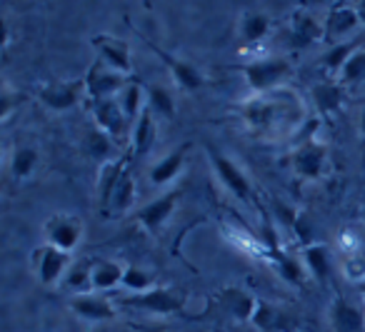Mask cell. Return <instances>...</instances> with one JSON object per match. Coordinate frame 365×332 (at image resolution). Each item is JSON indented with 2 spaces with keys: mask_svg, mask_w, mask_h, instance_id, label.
I'll return each instance as SVG.
<instances>
[{
  "mask_svg": "<svg viewBox=\"0 0 365 332\" xmlns=\"http://www.w3.org/2000/svg\"><path fill=\"white\" fill-rule=\"evenodd\" d=\"M125 305L140 307V310L155 312V315H175V312H182V297L175 295V290H168V287H153L143 295L128 297Z\"/></svg>",
  "mask_w": 365,
  "mask_h": 332,
  "instance_id": "1",
  "label": "cell"
},
{
  "mask_svg": "<svg viewBox=\"0 0 365 332\" xmlns=\"http://www.w3.org/2000/svg\"><path fill=\"white\" fill-rule=\"evenodd\" d=\"M290 73L288 61H260L245 68V81L253 90H268Z\"/></svg>",
  "mask_w": 365,
  "mask_h": 332,
  "instance_id": "2",
  "label": "cell"
},
{
  "mask_svg": "<svg viewBox=\"0 0 365 332\" xmlns=\"http://www.w3.org/2000/svg\"><path fill=\"white\" fill-rule=\"evenodd\" d=\"M86 88H88V95L96 103L108 100L113 93L123 90V73H113L101 66H93V71L86 78Z\"/></svg>",
  "mask_w": 365,
  "mask_h": 332,
  "instance_id": "3",
  "label": "cell"
},
{
  "mask_svg": "<svg viewBox=\"0 0 365 332\" xmlns=\"http://www.w3.org/2000/svg\"><path fill=\"white\" fill-rule=\"evenodd\" d=\"M210 160H213L218 177L228 185V190L233 192L235 197H240V200H250V185H248V180H245L243 172H240V167L233 165L228 157H223L215 150H210Z\"/></svg>",
  "mask_w": 365,
  "mask_h": 332,
  "instance_id": "4",
  "label": "cell"
},
{
  "mask_svg": "<svg viewBox=\"0 0 365 332\" xmlns=\"http://www.w3.org/2000/svg\"><path fill=\"white\" fill-rule=\"evenodd\" d=\"M93 46L101 51V56L110 63V68H115V73H128L133 71L130 66V53H128V46L120 41V38H113V36H96L93 38Z\"/></svg>",
  "mask_w": 365,
  "mask_h": 332,
  "instance_id": "5",
  "label": "cell"
},
{
  "mask_svg": "<svg viewBox=\"0 0 365 332\" xmlns=\"http://www.w3.org/2000/svg\"><path fill=\"white\" fill-rule=\"evenodd\" d=\"M68 267V252L58 250L53 245H46L38 250V277L43 285H53Z\"/></svg>",
  "mask_w": 365,
  "mask_h": 332,
  "instance_id": "6",
  "label": "cell"
},
{
  "mask_svg": "<svg viewBox=\"0 0 365 332\" xmlns=\"http://www.w3.org/2000/svg\"><path fill=\"white\" fill-rule=\"evenodd\" d=\"M81 222L71 220V217H53L48 222V237H51V245L58 247V250H73L81 240Z\"/></svg>",
  "mask_w": 365,
  "mask_h": 332,
  "instance_id": "7",
  "label": "cell"
},
{
  "mask_svg": "<svg viewBox=\"0 0 365 332\" xmlns=\"http://www.w3.org/2000/svg\"><path fill=\"white\" fill-rule=\"evenodd\" d=\"M253 322L265 332H293L298 320H295L290 312H283V310H275V307L265 305L260 302L253 312Z\"/></svg>",
  "mask_w": 365,
  "mask_h": 332,
  "instance_id": "8",
  "label": "cell"
},
{
  "mask_svg": "<svg viewBox=\"0 0 365 332\" xmlns=\"http://www.w3.org/2000/svg\"><path fill=\"white\" fill-rule=\"evenodd\" d=\"M83 85H86L83 81H73V83H61V85H53V88H43L41 98L53 110H68V108H73L78 103Z\"/></svg>",
  "mask_w": 365,
  "mask_h": 332,
  "instance_id": "9",
  "label": "cell"
},
{
  "mask_svg": "<svg viewBox=\"0 0 365 332\" xmlns=\"http://www.w3.org/2000/svg\"><path fill=\"white\" fill-rule=\"evenodd\" d=\"M175 202H178V192H168V195L158 197V200H153L150 205L143 207V210L138 212V220H140L150 232L160 230V225L170 217V212L175 210Z\"/></svg>",
  "mask_w": 365,
  "mask_h": 332,
  "instance_id": "10",
  "label": "cell"
},
{
  "mask_svg": "<svg viewBox=\"0 0 365 332\" xmlns=\"http://www.w3.org/2000/svg\"><path fill=\"white\" fill-rule=\"evenodd\" d=\"M96 120L98 125H101L103 133H113V135H118V133L125 128V113H123V105L120 103H115L113 98H108V100H98L96 103Z\"/></svg>",
  "mask_w": 365,
  "mask_h": 332,
  "instance_id": "11",
  "label": "cell"
},
{
  "mask_svg": "<svg viewBox=\"0 0 365 332\" xmlns=\"http://www.w3.org/2000/svg\"><path fill=\"white\" fill-rule=\"evenodd\" d=\"M155 48V46H153ZM155 53L163 58V61L170 66V71H173V76H175V81H178V85H182L185 90H198L200 85H203V78H200V73H198V68H193L190 63H182V61H173L170 56H168L165 51H160V48H155Z\"/></svg>",
  "mask_w": 365,
  "mask_h": 332,
  "instance_id": "12",
  "label": "cell"
},
{
  "mask_svg": "<svg viewBox=\"0 0 365 332\" xmlns=\"http://www.w3.org/2000/svg\"><path fill=\"white\" fill-rule=\"evenodd\" d=\"M73 312H78L86 320H113V307L108 305L103 297H93V295H81L71 302Z\"/></svg>",
  "mask_w": 365,
  "mask_h": 332,
  "instance_id": "13",
  "label": "cell"
},
{
  "mask_svg": "<svg viewBox=\"0 0 365 332\" xmlns=\"http://www.w3.org/2000/svg\"><path fill=\"white\" fill-rule=\"evenodd\" d=\"M333 327L335 332H360L363 330V312L348 302L338 300L333 305Z\"/></svg>",
  "mask_w": 365,
  "mask_h": 332,
  "instance_id": "14",
  "label": "cell"
},
{
  "mask_svg": "<svg viewBox=\"0 0 365 332\" xmlns=\"http://www.w3.org/2000/svg\"><path fill=\"white\" fill-rule=\"evenodd\" d=\"M323 160H325V150H323V147L305 145L303 150H298V155H295V170H298L303 177H308V180H313V177L320 175Z\"/></svg>",
  "mask_w": 365,
  "mask_h": 332,
  "instance_id": "15",
  "label": "cell"
},
{
  "mask_svg": "<svg viewBox=\"0 0 365 332\" xmlns=\"http://www.w3.org/2000/svg\"><path fill=\"white\" fill-rule=\"evenodd\" d=\"M123 275H125V267H120L118 262L103 260L91 270V282L96 290H110L118 282H123Z\"/></svg>",
  "mask_w": 365,
  "mask_h": 332,
  "instance_id": "16",
  "label": "cell"
},
{
  "mask_svg": "<svg viewBox=\"0 0 365 332\" xmlns=\"http://www.w3.org/2000/svg\"><path fill=\"white\" fill-rule=\"evenodd\" d=\"M125 160H115V162H108L106 167H103L101 172V180H98V190H101V202L103 207H108V202H110L113 192H115L118 182H120V177L125 175Z\"/></svg>",
  "mask_w": 365,
  "mask_h": 332,
  "instance_id": "17",
  "label": "cell"
},
{
  "mask_svg": "<svg viewBox=\"0 0 365 332\" xmlns=\"http://www.w3.org/2000/svg\"><path fill=\"white\" fill-rule=\"evenodd\" d=\"M182 160H185V147H178V150H173L165 160H160L158 165H153L150 180L155 182V185H165V182H170L173 177L180 172Z\"/></svg>",
  "mask_w": 365,
  "mask_h": 332,
  "instance_id": "18",
  "label": "cell"
},
{
  "mask_svg": "<svg viewBox=\"0 0 365 332\" xmlns=\"http://www.w3.org/2000/svg\"><path fill=\"white\" fill-rule=\"evenodd\" d=\"M290 41H293V46H300V48L310 46V43L320 41V26L310 16H305V13H298V16L293 18Z\"/></svg>",
  "mask_w": 365,
  "mask_h": 332,
  "instance_id": "19",
  "label": "cell"
},
{
  "mask_svg": "<svg viewBox=\"0 0 365 332\" xmlns=\"http://www.w3.org/2000/svg\"><path fill=\"white\" fill-rule=\"evenodd\" d=\"M223 305L238 320H253V312L258 307L253 297H248L243 290H223Z\"/></svg>",
  "mask_w": 365,
  "mask_h": 332,
  "instance_id": "20",
  "label": "cell"
},
{
  "mask_svg": "<svg viewBox=\"0 0 365 332\" xmlns=\"http://www.w3.org/2000/svg\"><path fill=\"white\" fill-rule=\"evenodd\" d=\"M358 23H360V18H358V11H355V8L338 6L330 11L328 23H325V31H328L330 36H343V33L353 31Z\"/></svg>",
  "mask_w": 365,
  "mask_h": 332,
  "instance_id": "21",
  "label": "cell"
},
{
  "mask_svg": "<svg viewBox=\"0 0 365 332\" xmlns=\"http://www.w3.org/2000/svg\"><path fill=\"white\" fill-rule=\"evenodd\" d=\"M313 100H315V105H318L320 113L333 115V113H338L340 105H343V90H340L338 85L323 83V85L313 88Z\"/></svg>",
  "mask_w": 365,
  "mask_h": 332,
  "instance_id": "22",
  "label": "cell"
},
{
  "mask_svg": "<svg viewBox=\"0 0 365 332\" xmlns=\"http://www.w3.org/2000/svg\"><path fill=\"white\" fill-rule=\"evenodd\" d=\"M153 110L150 105L145 108V110L140 113V118H138V125H135V133H133V145H135V152H145L148 147H150L153 142Z\"/></svg>",
  "mask_w": 365,
  "mask_h": 332,
  "instance_id": "23",
  "label": "cell"
},
{
  "mask_svg": "<svg viewBox=\"0 0 365 332\" xmlns=\"http://www.w3.org/2000/svg\"><path fill=\"white\" fill-rule=\"evenodd\" d=\"M133 192H135V187H133V175L125 170V175L120 177V182H118L115 192H113L110 202H108L106 210H113V212H123L130 207L133 202Z\"/></svg>",
  "mask_w": 365,
  "mask_h": 332,
  "instance_id": "24",
  "label": "cell"
},
{
  "mask_svg": "<svg viewBox=\"0 0 365 332\" xmlns=\"http://www.w3.org/2000/svg\"><path fill=\"white\" fill-rule=\"evenodd\" d=\"M148 98H150V110L153 113H160L163 118L173 120V115H175V103H173L170 93H168L165 88H160V85L148 88Z\"/></svg>",
  "mask_w": 365,
  "mask_h": 332,
  "instance_id": "25",
  "label": "cell"
},
{
  "mask_svg": "<svg viewBox=\"0 0 365 332\" xmlns=\"http://www.w3.org/2000/svg\"><path fill=\"white\" fill-rule=\"evenodd\" d=\"M305 262H308L310 272L315 277H328L330 272V260H328V250L323 245H308L305 247Z\"/></svg>",
  "mask_w": 365,
  "mask_h": 332,
  "instance_id": "26",
  "label": "cell"
},
{
  "mask_svg": "<svg viewBox=\"0 0 365 332\" xmlns=\"http://www.w3.org/2000/svg\"><path fill=\"white\" fill-rule=\"evenodd\" d=\"M270 21L263 16V13H250V16L243 18V38L245 41H260V38L268 33Z\"/></svg>",
  "mask_w": 365,
  "mask_h": 332,
  "instance_id": "27",
  "label": "cell"
},
{
  "mask_svg": "<svg viewBox=\"0 0 365 332\" xmlns=\"http://www.w3.org/2000/svg\"><path fill=\"white\" fill-rule=\"evenodd\" d=\"M36 162H38V152L33 147H21L16 152V157H13V172H16V177H28L33 172V167H36Z\"/></svg>",
  "mask_w": 365,
  "mask_h": 332,
  "instance_id": "28",
  "label": "cell"
},
{
  "mask_svg": "<svg viewBox=\"0 0 365 332\" xmlns=\"http://www.w3.org/2000/svg\"><path fill=\"white\" fill-rule=\"evenodd\" d=\"M86 145H88V152H91L93 157H108L110 155V140H108V135L103 130L88 133Z\"/></svg>",
  "mask_w": 365,
  "mask_h": 332,
  "instance_id": "29",
  "label": "cell"
},
{
  "mask_svg": "<svg viewBox=\"0 0 365 332\" xmlns=\"http://www.w3.org/2000/svg\"><path fill=\"white\" fill-rule=\"evenodd\" d=\"M123 285H125L128 290H135L138 295H140V292H145L148 287H150V275H148V272H143V270H138V267H125Z\"/></svg>",
  "mask_w": 365,
  "mask_h": 332,
  "instance_id": "30",
  "label": "cell"
},
{
  "mask_svg": "<svg viewBox=\"0 0 365 332\" xmlns=\"http://www.w3.org/2000/svg\"><path fill=\"white\" fill-rule=\"evenodd\" d=\"M123 113H125V118L130 120V118H138V113L140 110V85H128L125 93H123Z\"/></svg>",
  "mask_w": 365,
  "mask_h": 332,
  "instance_id": "31",
  "label": "cell"
},
{
  "mask_svg": "<svg viewBox=\"0 0 365 332\" xmlns=\"http://www.w3.org/2000/svg\"><path fill=\"white\" fill-rule=\"evenodd\" d=\"M350 51H353V46H348V43H345V46L333 48V51L325 56V66H328L330 71H340V68H345V63L353 58L350 56Z\"/></svg>",
  "mask_w": 365,
  "mask_h": 332,
  "instance_id": "32",
  "label": "cell"
},
{
  "mask_svg": "<svg viewBox=\"0 0 365 332\" xmlns=\"http://www.w3.org/2000/svg\"><path fill=\"white\" fill-rule=\"evenodd\" d=\"M365 76V51L363 53H353L348 63L343 68V78L345 81H358V78Z\"/></svg>",
  "mask_w": 365,
  "mask_h": 332,
  "instance_id": "33",
  "label": "cell"
},
{
  "mask_svg": "<svg viewBox=\"0 0 365 332\" xmlns=\"http://www.w3.org/2000/svg\"><path fill=\"white\" fill-rule=\"evenodd\" d=\"M280 272H283L285 280L300 282V267H298V262L288 260V257H283V255H280Z\"/></svg>",
  "mask_w": 365,
  "mask_h": 332,
  "instance_id": "34",
  "label": "cell"
},
{
  "mask_svg": "<svg viewBox=\"0 0 365 332\" xmlns=\"http://www.w3.org/2000/svg\"><path fill=\"white\" fill-rule=\"evenodd\" d=\"M68 285L71 287H88L91 285L93 287V282H91V270H73L71 275H68Z\"/></svg>",
  "mask_w": 365,
  "mask_h": 332,
  "instance_id": "35",
  "label": "cell"
},
{
  "mask_svg": "<svg viewBox=\"0 0 365 332\" xmlns=\"http://www.w3.org/2000/svg\"><path fill=\"white\" fill-rule=\"evenodd\" d=\"M355 11H358V18H360V23H365V0H360L358 6H355Z\"/></svg>",
  "mask_w": 365,
  "mask_h": 332,
  "instance_id": "36",
  "label": "cell"
},
{
  "mask_svg": "<svg viewBox=\"0 0 365 332\" xmlns=\"http://www.w3.org/2000/svg\"><path fill=\"white\" fill-rule=\"evenodd\" d=\"M360 128H363V133H365V113H363V118H360Z\"/></svg>",
  "mask_w": 365,
  "mask_h": 332,
  "instance_id": "37",
  "label": "cell"
}]
</instances>
